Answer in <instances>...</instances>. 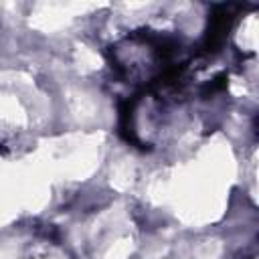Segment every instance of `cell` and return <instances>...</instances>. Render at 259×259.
<instances>
[{
    "instance_id": "obj_2",
    "label": "cell",
    "mask_w": 259,
    "mask_h": 259,
    "mask_svg": "<svg viewBox=\"0 0 259 259\" xmlns=\"http://www.w3.org/2000/svg\"><path fill=\"white\" fill-rule=\"evenodd\" d=\"M225 87H227V75H217L210 83H206V85L202 87V97H210V95L223 91Z\"/></svg>"
},
{
    "instance_id": "obj_1",
    "label": "cell",
    "mask_w": 259,
    "mask_h": 259,
    "mask_svg": "<svg viewBox=\"0 0 259 259\" xmlns=\"http://www.w3.org/2000/svg\"><path fill=\"white\" fill-rule=\"evenodd\" d=\"M233 20H235V16L231 12V6H227V4L214 6V10L208 16V26L204 30L202 53L210 55V53H217L223 47V42L229 36V30L233 26Z\"/></svg>"
}]
</instances>
